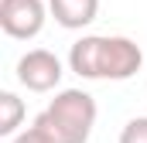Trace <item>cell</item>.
<instances>
[{
	"instance_id": "cell-4",
	"label": "cell",
	"mask_w": 147,
	"mask_h": 143,
	"mask_svg": "<svg viewBox=\"0 0 147 143\" xmlns=\"http://www.w3.org/2000/svg\"><path fill=\"white\" fill-rule=\"evenodd\" d=\"M62 75H65V72H62L58 55L48 51V48H31V51L21 55V61H17V82H21L28 92H51V89H58Z\"/></svg>"
},
{
	"instance_id": "cell-6",
	"label": "cell",
	"mask_w": 147,
	"mask_h": 143,
	"mask_svg": "<svg viewBox=\"0 0 147 143\" xmlns=\"http://www.w3.org/2000/svg\"><path fill=\"white\" fill-rule=\"evenodd\" d=\"M21 119H24V102L14 92H0V133L3 136H17Z\"/></svg>"
},
{
	"instance_id": "cell-3",
	"label": "cell",
	"mask_w": 147,
	"mask_h": 143,
	"mask_svg": "<svg viewBox=\"0 0 147 143\" xmlns=\"http://www.w3.org/2000/svg\"><path fill=\"white\" fill-rule=\"evenodd\" d=\"M48 17L45 0H0V27L7 37L17 41H31L41 34Z\"/></svg>"
},
{
	"instance_id": "cell-5",
	"label": "cell",
	"mask_w": 147,
	"mask_h": 143,
	"mask_svg": "<svg viewBox=\"0 0 147 143\" xmlns=\"http://www.w3.org/2000/svg\"><path fill=\"white\" fill-rule=\"evenodd\" d=\"M48 10H51L55 24H62L65 31H82L96 21L99 0H48Z\"/></svg>"
},
{
	"instance_id": "cell-2",
	"label": "cell",
	"mask_w": 147,
	"mask_h": 143,
	"mask_svg": "<svg viewBox=\"0 0 147 143\" xmlns=\"http://www.w3.org/2000/svg\"><path fill=\"white\" fill-rule=\"evenodd\" d=\"M96 99L82 89H62L45 112H38L31 123L51 143H89V133L96 126Z\"/></svg>"
},
{
	"instance_id": "cell-8",
	"label": "cell",
	"mask_w": 147,
	"mask_h": 143,
	"mask_svg": "<svg viewBox=\"0 0 147 143\" xmlns=\"http://www.w3.org/2000/svg\"><path fill=\"white\" fill-rule=\"evenodd\" d=\"M10 143H51V140H48V136H45L41 130H34V126H28L24 133H17V136H14Z\"/></svg>"
},
{
	"instance_id": "cell-7",
	"label": "cell",
	"mask_w": 147,
	"mask_h": 143,
	"mask_svg": "<svg viewBox=\"0 0 147 143\" xmlns=\"http://www.w3.org/2000/svg\"><path fill=\"white\" fill-rule=\"evenodd\" d=\"M120 143H147V116L130 119V123L120 130Z\"/></svg>"
},
{
	"instance_id": "cell-1",
	"label": "cell",
	"mask_w": 147,
	"mask_h": 143,
	"mask_svg": "<svg viewBox=\"0 0 147 143\" xmlns=\"http://www.w3.org/2000/svg\"><path fill=\"white\" fill-rule=\"evenodd\" d=\"M144 65L137 41L123 34H86L69 51V68L89 82H127Z\"/></svg>"
}]
</instances>
